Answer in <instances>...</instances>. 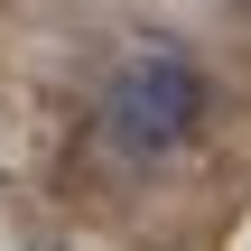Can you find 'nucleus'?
<instances>
[{
	"mask_svg": "<svg viewBox=\"0 0 251 251\" xmlns=\"http://www.w3.org/2000/svg\"><path fill=\"white\" fill-rule=\"evenodd\" d=\"M196 121H205V65H196L177 37H140V47L121 56L112 93H102V130H112L130 158H168V149L196 140Z\"/></svg>",
	"mask_w": 251,
	"mask_h": 251,
	"instance_id": "nucleus-1",
	"label": "nucleus"
}]
</instances>
